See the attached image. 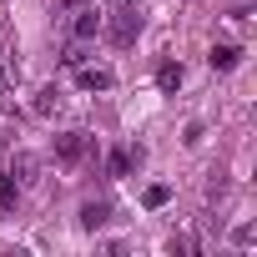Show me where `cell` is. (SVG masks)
<instances>
[{"label":"cell","mask_w":257,"mask_h":257,"mask_svg":"<svg viewBox=\"0 0 257 257\" xmlns=\"http://www.w3.org/2000/svg\"><path fill=\"white\" fill-rule=\"evenodd\" d=\"M101 36L111 46H137L142 36V11H137V0H121V6L101 11Z\"/></svg>","instance_id":"cell-1"},{"label":"cell","mask_w":257,"mask_h":257,"mask_svg":"<svg viewBox=\"0 0 257 257\" xmlns=\"http://www.w3.org/2000/svg\"><path fill=\"white\" fill-rule=\"evenodd\" d=\"M91 157H96V142H91L86 132H66V137H56V162H61V167L76 172V167H86Z\"/></svg>","instance_id":"cell-2"},{"label":"cell","mask_w":257,"mask_h":257,"mask_svg":"<svg viewBox=\"0 0 257 257\" xmlns=\"http://www.w3.org/2000/svg\"><path fill=\"white\" fill-rule=\"evenodd\" d=\"M96 36H101V11L96 6H81L71 16V41H96Z\"/></svg>","instance_id":"cell-3"},{"label":"cell","mask_w":257,"mask_h":257,"mask_svg":"<svg viewBox=\"0 0 257 257\" xmlns=\"http://www.w3.org/2000/svg\"><path fill=\"white\" fill-rule=\"evenodd\" d=\"M76 81H81V91H111V86H116V76H111L106 66H81Z\"/></svg>","instance_id":"cell-4"},{"label":"cell","mask_w":257,"mask_h":257,"mask_svg":"<svg viewBox=\"0 0 257 257\" xmlns=\"http://www.w3.org/2000/svg\"><path fill=\"white\" fill-rule=\"evenodd\" d=\"M207 61H212V71H232V66L242 61V51H237V46H212Z\"/></svg>","instance_id":"cell-5"},{"label":"cell","mask_w":257,"mask_h":257,"mask_svg":"<svg viewBox=\"0 0 257 257\" xmlns=\"http://www.w3.org/2000/svg\"><path fill=\"white\" fill-rule=\"evenodd\" d=\"M157 86L172 96V91L182 86V66H177V61H162V71H157Z\"/></svg>","instance_id":"cell-6"},{"label":"cell","mask_w":257,"mask_h":257,"mask_svg":"<svg viewBox=\"0 0 257 257\" xmlns=\"http://www.w3.org/2000/svg\"><path fill=\"white\" fill-rule=\"evenodd\" d=\"M16 202H21V182H16V177L6 172V177H0V212H11Z\"/></svg>","instance_id":"cell-7"},{"label":"cell","mask_w":257,"mask_h":257,"mask_svg":"<svg viewBox=\"0 0 257 257\" xmlns=\"http://www.w3.org/2000/svg\"><path fill=\"white\" fill-rule=\"evenodd\" d=\"M132 162H142V147H137V152H111L106 167H111V177H126V172H132Z\"/></svg>","instance_id":"cell-8"},{"label":"cell","mask_w":257,"mask_h":257,"mask_svg":"<svg viewBox=\"0 0 257 257\" xmlns=\"http://www.w3.org/2000/svg\"><path fill=\"white\" fill-rule=\"evenodd\" d=\"M101 222H106V202H86V207H81V227H86V232H96Z\"/></svg>","instance_id":"cell-9"},{"label":"cell","mask_w":257,"mask_h":257,"mask_svg":"<svg viewBox=\"0 0 257 257\" xmlns=\"http://www.w3.org/2000/svg\"><path fill=\"white\" fill-rule=\"evenodd\" d=\"M11 177H16V182H21V187H26V182H31V177H36V157H26V152H21V157H16V162H11Z\"/></svg>","instance_id":"cell-10"},{"label":"cell","mask_w":257,"mask_h":257,"mask_svg":"<svg viewBox=\"0 0 257 257\" xmlns=\"http://www.w3.org/2000/svg\"><path fill=\"white\" fill-rule=\"evenodd\" d=\"M61 61H66V66H71V71H81V66H86V61H91V56H86V41H71V46H66V56H61Z\"/></svg>","instance_id":"cell-11"},{"label":"cell","mask_w":257,"mask_h":257,"mask_svg":"<svg viewBox=\"0 0 257 257\" xmlns=\"http://www.w3.org/2000/svg\"><path fill=\"white\" fill-rule=\"evenodd\" d=\"M56 106H61V91H56V86H46V91L36 96V116H51Z\"/></svg>","instance_id":"cell-12"},{"label":"cell","mask_w":257,"mask_h":257,"mask_svg":"<svg viewBox=\"0 0 257 257\" xmlns=\"http://www.w3.org/2000/svg\"><path fill=\"white\" fill-rule=\"evenodd\" d=\"M167 197H172V187H162V182L147 187V207H167Z\"/></svg>","instance_id":"cell-13"},{"label":"cell","mask_w":257,"mask_h":257,"mask_svg":"<svg viewBox=\"0 0 257 257\" xmlns=\"http://www.w3.org/2000/svg\"><path fill=\"white\" fill-rule=\"evenodd\" d=\"M232 242H237V247H252V242H257V227H252V222H242V227L232 232Z\"/></svg>","instance_id":"cell-14"}]
</instances>
